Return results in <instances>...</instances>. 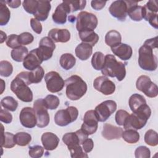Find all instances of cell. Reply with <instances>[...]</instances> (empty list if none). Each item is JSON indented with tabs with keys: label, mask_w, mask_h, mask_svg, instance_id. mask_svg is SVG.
<instances>
[{
	"label": "cell",
	"mask_w": 158,
	"mask_h": 158,
	"mask_svg": "<svg viewBox=\"0 0 158 158\" xmlns=\"http://www.w3.org/2000/svg\"><path fill=\"white\" fill-rule=\"evenodd\" d=\"M157 48V36L146 40L138 51V64L147 71H154L157 67V59L153 53V49Z\"/></svg>",
	"instance_id": "obj_1"
},
{
	"label": "cell",
	"mask_w": 158,
	"mask_h": 158,
	"mask_svg": "<svg viewBox=\"0 0 158 158\" xmlns=\"http://www.w3.org/2000/svg\"><path fill=\"white\" fill-rule=\"evenodd\" d=\"M151 114V110L149 106L145 104L141 106L137 110L130 114L125 120L123 124V128L140 130L143 128Z\"/></svg>",
	"instance_id": "obj_2"
},
{
	"label": "cell",
	"mask_w": 158,
	"mask_h": 158,
	"mask_svg": "<svg viewBox=\"0 0 158 158\" xmlns=\"http://www.w3.org/2000/svg\"><path fill=\"white\" fill-rule=\"evenodd\" d=\"M101 72L104 76L116 77L118 81H120L126 75L125 65L122 62L117 61L114 55L107 54L105 56Z\"/></svg>",
	"instance_id": "obj_3"
},
{
	"label": "cell",
	"mask_w": 158,
	"mask_h": 158,
	"mask_svg": "<svg viewBox=\"0 0 158 158\" xmlns=\"http://www.w3.org/2000/svg\"><path fill=\"white\" fill-rule=\"evenodd\" d=\"M67 97L72 101H77L83 97L87 91L86 82L78 75H73L65 81Z\"/></svg>",
	"instance_id": "obj_4"
},
{
	"label": "cell",
	"mask_w": 158,
	"mask_h": 158,
	"mask_svg": "<svg viewBox=\"0 0 158 158\" xmlns=\"http://www.w3.org/2000/svg\"><path fill=\"white\" fill-rule=\"evenodd\" d=\"M10 89L23 102H29L33 100V93L28 83L17 75L10 83Z\"/></svg>",
	"instance_id": "obj_5"
},
{
	"label": "cell",
	"mask_w": 158,
	"mask_h": 158,
	"mask_svg": "<svg viewBox=\"0 0 158 158\" xmlns=\"http://www.w3.org/2000/svg\"><path fill=\"white\" fill-rule=\"evenodd\" d=\"M78 115V109L74 106H69L65 109H60L56 113L54 122L60 127H65L75 121Z\"/></svg>",
	"instance_id": "obj_6"
},
{
	"label": "cell",
	"mask_w": 158,
	"mask_h": 158,
	"mask_svg": "<svg viewBox=\"0 0 158 158\" xmlns=\"http://www.w3.org/2000/svg\"><path fill=\"white\" fill-rule=\"evenodd\" d=\"M98 23V18L94 14L81 11L77 15L76 28L78 31L94 30L96 28Z\"/></svg>",
	"instance_id": "obj_7"
},
{
	"label": "cell",
	"mask_w": 158,
	"mask_h": 158,
	"mask_svg": "<svg viewBox=\"0 0 158 158\" xmlns=\"http://www.w3.org/2000/svg\"><path fill=\"white\" fill-rule=\"evenodd\" d=\"M33 109L36 116V126L39 128H44L48 126L49 123L50 118L44 99L40 98L35 101Z\"/></svg>",
	"instance_id": "obj_8"
},
{
	"label": "cell",
	"mask_w": 158,
	"mask_h": 158,
	"mask_svg": "<svg viewBox=\"0 0 158 158\" xmlns=\"http://www.w3.org/2000/svg\"><path fill=\"white\" fill-rule=\"evenodd\" d=\"M136 87L149 98H155L158 95V87L146 75H141L136 82Z\"/></svg>",
	"instance_id": "obj_9"
},
{
	"label": "cell",
	"mask_w": 158,
	"mask_h": 158,
	"mask_svg": "<svg viewBox=\"0 0 158 158\" xmlns=\"http://www.w3.org/2000/svg\"><path fill=\"white\" fill-rule=\"evenodd\" d=\"M117 104L113 100H106L99 105L94 109L95 115L98 122H104L116 110Z\"/></svg>",
	"instance_id": "obj_10"
},
{
	"label": "cell",
	"mask_w": 158,
	"mask_h": 158,
	"mask_svg": "<svg viewBox=\"0 0 158 158\" xmlns=\"http://www.w3.org/2000/svg\"><path fill=\"white\" fill-rule=\"evenodd\" d=\"M44 80L48 90L51 93H57L61 91L64 85L65 81L59 73L55 71H51L44 76Z\"/></svg>",
	"instance_id": "obj_11"
},
{
	"label": "cell",
	"mask_w": 158,
	"mask_h": 158,
	"mask_svg": "<svg viewBox=\"0 0 158 158\" xmlns=\"http://www.w3.org/2000/svg\"><path fill=\"white\" fill-rule=\"evenodd\" d=\"M93 87L99 92L104 95H110L115 90V85L106 76H99L96 78L93 81Z\"/></svg>",
	"instance_id": "obj_12"
},
{
	"label": "cell",
	"mask_w": 158,
	"mask_h": 158,
	"mask_svg": "<svg viewBox=\"0 0 158 158\" xmlns=\"http://www.w3.org/2000/svg\"><path fill=\"white\" fill-rule=\"evenodd\" d=\"M81 129L88 135L94 133L98 127V120L95 115L94 110H89L85 112Z\"/></svg>",
	"instance_id": "obj_13"
},
{
	"label": "cell",
	"mask_w": 158,
	"mask_h": 158,
	"mask_svg": "<svg viewBox=\"0 0 158 158\" xmlns=\"http://www.w3.org/2000/svg\"><path fill=\"white\" fill-rule=\"evenodd\" d=\"M55 48L54 42L49 36H45L42 38L39 43L38 52L43 61L48 60L52 56Z\"/></svg>",
	"instance_id": "obj_14"
},
{
	"label": "cell",
	"mask_w": 158,
	"mask_h": 158,
	"mask_svg": "<svg viewBox=\"0 0 158 158\" xmlns=\"http://www.w3.org/2000/svg\"><path fill=\"white\" fill-rule=\"evenodd\" d=\"M19 119L22 125L28 128L35 127L37 123L35 111L30 107H25L21 110Z\"/></svg>",
	"instance_id": "obj_15"
},
{
	"label": "cell",
	"mask_w": 158,
	"mask_h": 158,
	"mask_svg": "<svg viewBox=\"0 0 158 158\" xmlns=\"http://www.w3.org/2000/svg\"><path fill=\"white\" fill-rule=\"evenodd\" d=\"M128 6L126 1L118 0L114 1L109 7L110 14L120 21H124L127 16Z\"/></svg>",
	"instance_id": "obj_16"
},
{
	"label": "cell",
	"mask_w": 158,
	"mask_h": 158,
	"mask_svg": "<svg viewBox=\"0 0 158 158\" xmlns=\"http://www.w3.org/2000/svg\"><path fill=\"white\" fill-rule=\"evenodd\" d=\"M43 62L38 52V48H35L28 52L23 61V66L25 69L30 71L33 70L40 66Z\"/></svg>",
	"instance_id": "obj_17"
},
{
	"label": "cell",
	"mask_w": 158,
	"mask_h": 158,
	"mask_svg": "<svg viewBox=\"0 0 158 158\" xmlns=\"http://www.w3.org/2000/svg\"><path fill=\"white\" fill-rule=\"evenodd\" d=\"M70 9L66 1H63L58 5L52 14V20L57 24H64L67 21V15L70 13Z\"/></svg>",
	"instance_id": "obj_18"
},
{
	"label": "cell",
	"mask_w": 158,
	"mask_h": 158,
	"mask_svg": "<svg viewBox=\"0 0 158 158\" xmlns=\"http://www.w3.org/2000/svg\"><path fill=\"white\" fill-rule=\"evenodd\" d=\"M123 131L122 128L106 123L103 125V129L101 133L102 136L105 139L107 140H112L120 138Z\"/></svg>",
	"instance_id": "obj_19"
},
{
	"label": "cell",
	"mask_w": 158,
	"mask_h": 158,
	"mask_svg": "<svg viewBox=\"0 0 158 158\" xmlns=\"http://www.w3.org/2000/svg\"><path fill=\"white\" fill-rule=\"evenodd\" d=\"M111 51L114 54L123 60H129L133 54L131 47L125 43H120L111 48Z\"/></svg>",
	"instance_id": "obj_20"
},
{
	"label": "cell",
	"mask_w": 158,
	"mask_h": 158,
	"mask_svg": "<svg viewBox=\"0 0 158 158\" xmlns=\"http://www.w3.org/2000/svg\"><path fill=\"white\" fill-rule=\"evenodd\" d=\"M126 2L128 6L127 15L133 21H141L143 19V6H138L137 1H126Z\"/></svg>",
	"instance_id": "obj_21"
},
{
	"label": "cell",
	"mask_w": 158,
	"mask_h": 158,
	"mask_svg": "<svg viewBox=\"0 0 158 158\" xmlns=\"http://www.w3.org/2000/svg\"><path fill=\"white\" fill-rule=\"evenodd\" d=\"M48 36L56 43H66L70 39V33L67 29L52 28L48 32Z\"/></svg>",
	"instance_id": "obj_22"
},
{
	"label": "cell",
	"mask_w": 158,
	"mask_h": 158,
	"mask_svg": "<svg viewBox=\"0 0 158 158\" xmlns=\"http://www.w3.org/2000/svg\"><path fill=\"white\" fill-rule=\"evenodd\" d=\"M41 142L43 148L46 150L52 151L57 147L59 143V138L53 133L45 132L41 136Z\"/></svg>",
	"instance_id": "obj_23"
},
{
	"label": "cell",
	"mask_w": 158,
	"mask_h": 158,
	"mask_svg": "<svg viewBox=\"0 0 158 158\" xmlns=\"http://www.w3.org/2000/svg\"><path fill=\"white\" fill-rule=\"evenodd\" d=\"M51 8V1H38V7L35 14L33 15L36 19L39 21L46 20L49 15Z\"/></svg>",
	"instance_id": "obj_24"
},
{
	"label": "cell",
	"mask_w": 158,
	"mask_h": 158,
	"mask_svg": "<svg viewBox=\"0 0 158 158\" xmlns=\"http://www.w3.org/2000/svg\"><path fill=\"white\" fill-rule=\"evenodd\" d=\"M93 52V46L85 43H81L75 48L76 56L81 60L88 59Z\"/></svg>",
	"instance_id": "obj_25"
},
{
	"label": "cell",
	"mask_w": 158,
	"mask_h": 158,
	"mask_svg": "<svg viewBox=\"0 0 158 158\" xmlns=\"http://www.w3.org/2000/svg\"><path fill=\"white\" fill-rule=\"evenodd\" d=\"M80 40L83 43H85L94 46L99 40L98 35L94 30H83L78 31Z\"/></svg>",
	"instance_id": "obj_26"
},
{
	"label": "cell",
	"mask_w": 158,
	"mask_h": 158,
	"mask_svg": "<svg viewBox=\"0 0 158 158\" xmlns=\"http://www.w3.org/2000/svg\"><path fill=\"white\" fill-rule=\"evenodd\" d=\"M122 41V36L120 33L117 30H110L108 31L105 36L106 44L112 48L120 43Z\"/></svg>",
	"instance_id": "obj_27"
},
{
	"label": "cell",
	"mask_w": 158,
	"mask_h": 158,
	"mask_svg": "<svg viewBox=\"0 0 158 158\" xmlns=\"http://www.w3.org/2000/svg\"><path fill=\"white\" fill-rule=\"evenodd\" d=\"M145 104H146V101L143 96L141 94L135 93L131 95L129 98V107L133 112L137 110L141 106Z\"/></svg>",
	"instance_id": "obj_28"
},
{
	"label": "cell",
	"mask_w": 158,
	"mask_h": 158,
	"mask_svg": "<svg viewBox=\"0 0 158 158\" xmlns=\"http://www.w3.org/2000/svg\"><path fill=\"white\" fill-rule=\"evenodd\" d=\"M2 135H1V148L4 147L5 148H12L15 144V135L12 133L4 132V128L2 125Z\"/></svg>",
	"instance_id": "obj_29"
},
{
	"label": "cell",
	"mask_w": 158,
	"mask_h": 158,
	"mask_svg": "<svg viewBox=\"0 0 158 158\" xmlns=\"http://www.w3.org/2000/svg\"><path fill=\"white\" fill-rule=\"evenodd\" d=\"M60 66L65 70H68L74 67L76 63L75 57L70 53L63 54L59 60Z\"/></svg>",
	"instance_id": "obj_30"
},
{
	"label": "cell",
	"mask_w": 158,
	"mask_h": 158,
	"mask_svg": "<svg viewBox=\"0 0 158 158\" xmlns=\"http://www.w3.org/2000/svg\"><path fill=\"white\" fill-rule=\"evenodd\" d=\"M44 75V69L42 67L40 66L31 72H28V80L30 84L38 83L41 81Z\"/></svg>",
	"instance_id": "obj_31"
},
{
	"label": "cell",
	"mask_w": 158,
	"mask_h": 158,
	"mask_svg": "<svg viewBox=\"0 0 158 158\" xmlns=\"http://www.w3.org/2000/svg\"><path fill=\"white\" fill-rule=\"evenodd\" d=\"M28 54V50L25 46H20L17 48L13 49L10 52L12 59L18 62L23 61L25 57Z\"/></svg>",
	"instance_id": "obj_32"
},
{
	"label": "cell",
	"mask_w": 158,
	"mask_h": 158,
	"mask_svg": "<svg viewBox=\"0 0 158 158\" xmlns=\"http://www.w3.org/2000/svg\"><path fill=\"white\" fill-rule=\"evenodd\" d=\"M123 139L127 143L130 144L136 143L139 140V134L133 129H127L122 133Z\"/></svg>",
	"instance_id": "obj_33"
},
{
	"label": "cell",
	"mask_w": 158,
	"mask_h": 158,
	"mask_svg": "<svg viewBox=\"0 0 158 158\" xmlns=\"http://www.w3.org/2000/svg\"><path fill=\"white\" fill-rule=\"evenodd\" d=\"M62 141L67 146L68 149L80 144V140L75 132H70L64 134L62 136Z\"/></svg>",
	"instance_id": "obj_34"
},
{
	"label": "cell",
	"mask_w": 158,
	"mask_h": 158,
	"mask_svg": "<svg viewBox=\"0 0 158 158\" xmlns=\"http://www.w3.org/2000/svg\"><path fill=\"white\" fill-rule=\"evenodd\" d=\"M10 17V12L4 1H0V25L1 26L6 25Z\"/></svg>",
	"instance_id": "obj_35"
},
{
	"label": "cell",
	"mask_w": 158,
	"mask_h": 158,
	"mask_svg": "<svg viewBox=\"0 0 158 158\" xmlns=\"http://www.w3.org/2000/svg\"><path fill=\"white\" fill-rule=\"evenodd\" d=\"M104 59L105 56L102 52L99 51L94 52L91 59L92 67L96 70H101L104 65Z\"/></svg>",
	"instance_id": "obj_36"
},
{
	"label": "cell",
	"mask_w": 158,
	"mask_h": 158,
	"mask_svg": "<svg viewBox=\"0 0 158 158\" xmlns=\"http://www.w3.org/2000/svg\"><path fill=\"white\" fill-rule=\"evenodd\" d=\"M1 103L2 107L12 112H14L18 107L17 101L12 96H6L3 98L1 99Z\"/></svg>",
	"instance_id": "obj_37"
},
{
	"label": "cell",
	"mask_w": 158,
	"mask_h": 158,
	"mask_svg": "<svg viewBox=\"0 0 158 158\" xmlns=\"http://www.w3.org/2000/svg\"><path fill=\"white\" fill-rule=\"evenodd\" d=\"M31 140V136L26 132H18L15 135V141L16 144L20 146H25L30 143Z\"/></svg>",
	"instance_id": "obj_38"
},
{
	"label": "cell",
	"mask_w": 158,
	"mask_h": 158,
	"mask_svg": "<svg viewBox=\"0 0 158 158\" xmlns=\"http://www.w3.org/2000/svg\"><path fill=\"white\" fill-rule=\"evenodd\" d=\"M144 139L147 144L151 146H156L158 144L157 133L152 129L148 130L144 135Z\"/></svg>",
	"instance_id": "obj_39"
},
{
	"label": "cell",
	"mask_w": 158,
	"mask_h": 158,
	"mask_svg": "<svg viewBox=\"0 0 158 158\" xmlns=\"http://www.w3.org/2000/svg\"><path fill=\"white\" fill-rule=\"evenodd\" d=\"M48 109L54 110L57 108L60 104L59 99L57 96L53 94H49L44 99Z\"/></svg>",
	"instance_id": "obj_40"
},
{
	"label": "cell",
	"mask_w": 158,
	"mask_h": 158,
	"mask_svg": "<svg viewBox=\"0 0 158 158\" xmlns=\"http://www.w3.org/2000/svg\"><path fill=\"white\" fill-rule=\"evenodd\" d=\"M13 72L12 65L7 60H1L0 62V75L2 77H8Z\"/></svg>",
	"instance_id": "obj_41"
},
{
	"label": "cell",
	"mask_w": 158,
	"mask_h": 158,
	"mask_svg": "<svg viewBox=\"0 0 158 158\" xmlns=\"http://www.w3.org/2000/svg\"><path fill=\"white\" fill-rule=\"evenodd\" d=\"M38 4V1L36 0H25L22 2V6L25 10L30 14H35Z\"/></svg>",
	"instance_id": "obj_42"
},
{
	"label": "cell",
	"mask_w": 158,
	"mask_h": 158,
	"mask_svg": "<svg viewBox=\"0 0 158 158\" xmlns=\"http://www.w3.org/2000/svg\"><path fill=\"white\" fill-rule=\"evenodd\" d=\"M69 150L70 152V156L72 158H87L88 157L86 152H84L83 148L80 144L76 145L72 148H69Z\"/></svg>",
	"instance_id": "obj_43"
},
{
	"label": "cell",
	"mask_w": 158,
	"mask_h": 158,
	"mask_svg": "<svg viewBox=\"0 0 158 158\" xmlns=\"http://www.w3.org/2000/svg\"><path fill=\"white\" fill-rule=\"evenodd\" d=\"M66 1L70 7L71 12H76L78 10H83L85 7L86 4V1L83 0Z\"/></svg>",
	"instance_id": "obj_44"
},
{
	"label": "cell",
	"mask_w": 158,
	"mask_h": 158,
	"mask_svg": "<svg viewBox=\"0 0 158 158\" xmlns=\"http://www.w3.org/2000/svg\"><path fill=\"white\" fill-rule=\"evenodd\" d=\"M44 153V148L40 145H34L29 147L28 154L32 158H40L43 156Z\"/></svg>",
	"instance_id": "obj_45"
},
{
	"label": "cell",
	"mask_w": 158,
	"mask_h": 158,
	"mask_svg": "<svg viewBox=\"0 0 158 158\" xmlns=\"http://www.w3.org/2000/svg\"><path fill=\"white\" fill-rule=\"evenodd\" d=\"M135 156L136 158H149L151 157V151L146 146H141L136 149Z\"/></svg>",
	"instance_id": "obj_46"
},
{
	"label": "cell",
	"mask_w": 158,
	"mask_h": 158,
	"mask_svg": "<svg viewBox=\"0 0 158 158\" xmlns=\"http://www.w3.org/2000/svg\"><path fill=\"white\" fill-rule=\"evenodd\" d=\"M6 43V45L12 49H15L22 46L19 41V35L15 34H11L8 36Z\"/></svg>",
	"instance_id": "obj_47"
},
{
	"label": "cell",
	"mask_w": 158,
	"mask_h": 158,
	"mask_svg": "<svg viewBox=\"0 0 158 158\" xmlns=\"http://www.w3.org/2000/svg\"><path fill=\"white\" fill-rule=\"evenodd\" d=\"M34 37L29 32H23L19 35V41L21 45L30 44L33 41Z\"/></svg>",
	"instance_id": "obj_48"
},
{
	"label": "cell",
	"mask_w": 158,
	"mask_h": 158,
	"mask_svg": "<svg viewBox=\"0 0 158 158\" xmlns=\"http://www.w3.org/2000/svg\"><path fill=\"white\" fill-rule=\"evenodd\" d=\"M129 113L125 110L120 109L117 111L115 116V122L117 124L120 126H123L127 118L129 116Z\"/></svg>",
	"instance_id": "obj_49"
},
{
	"label": "cell",
	"mask_w": 158,
	"mask_h": 158,
	"mask_svg": "<svg viewBox=\"0 0 158 158\" xmlns=\"http://www.w3.org/2000/svg\"><path fill=\"white\" fill-rule=\"evenodd\" d=\"M0 120L1 122L5 123H10L12 120V115L10 112L7 111L6 109L4 110L2 109H1Z\"/></svg>",
	"instance_id": "obj_50"
},
{
	"label": "cell",
	"mask_w": 158,
	"mask_h": 158,
	"mask_svg": "<svg viewBox=\"0 0 158 158\" xmlns=\"http://www.w3.org/2000/svg\"><path fill=\"white\" fill-rule=\"evenodd\" d=\"M30 25L32 30L37 34H40L42 31L43 28L40 23V21L38 20L35 18H32L30 20Z\"/></svg>",
	"instance_id": "obj_51"
},
{
	"label": "cell",
	"mask_w": 158,
	"mask_h": 158,
	"mask_svg": "<svg viewBox=\"0 0 158 158\" xmlns=\"http://www.w3.org/2000/svg\"><path fill=\"white\" fill-rule=\"evenodd\" d=\"M82 148L84 152L88 153L91 152L94 148V143L92 139L86 138L82 143Z\"/></svg>",
	"instance_id": "obj_52"
},
{
	"label": "cell",
	"mask_w": 158,
	"mask_h": 158,
	"mask_svg": "<svg viewBox=\"0 0 158 158\" xmlns=\"http://www.w3.org/2000/svg\"><path fill=\"white\" fill-rule=\"evenodd\" d=\"M106 1H92L91 2V7L96 10H101L106 5Z\"/></svg>",
	"instance_id": "obj_53"
},
{
	"label": "cell",
	"mask_w": 158,
	"mask_h": 158,
	"mask_svg": "<svg viewBox=\"0 0 158 158\" xmlns=\"http://www.w3.org/2000/svg\"><path fill=\"white\" fill-rule=\"evenodd\" d=\"M5 3L11 8H17L20 6V0H14V1H5Z\"/></svg>",
	"instance_id": "obj_54"
},
{
	"label": "cell",
	"mask_w": 158,
	"mask_h": 158,
	"mask_svg": "<svg viewBox=\"0 0 158 158\" xmlns=\"http://www.w3.org/2000/svg\"><path fill=\"white\" fill-rule=\"evenodd\" d=\"M1 43H3L6 40H7V36H6V34L4 33L2 31H1Z\"/></svg>",
	"instance_id": "obj_55"
}]
</instances>
